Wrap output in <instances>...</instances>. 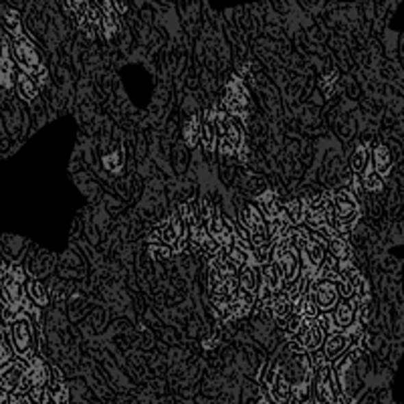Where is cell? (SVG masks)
Segmentation results:
<instances>
[{
	"label": "cell",
	"instance_id": "1",
	"mask_svg": "<svg viewBox=\"0 0 404 404\" xmlns=\"http://www.w3.org/2000/svg\"><path fill=\"white\" fill-rule=\"evenodd\" d=\"M267 396L275 404H314V360L299 340L291 338L261 372Z\"/></svg>",
	"mask_w": 404,
	"mask_h": 404
},
{
	"label": "cell",
	"instance_id": "2",
	"mask_svg": "<svg viewBox=\"0 0 404 404\" xmlns=\"http://www.w3.org/2000/svg\"><path fill=\"white\" fill-rule=\"evenodd\" d=\"M336 382L340 388V396L344 404H358L366 392V370L368 360L366 352L360 348H352L346 356H342L336 364H331Z\"/></svg>",
	"mask_w": 404,
	"mask_h": 404
},
{
	"label": "cell",
	"instance_id": "3",
	"mask_svg": "<svg viewBox=\"0 0 404 404\" xmlns=\"http://www.w3.org/2000/svg\"><path fill=\"white\" fill-rule=\"evenodd\" d=\"M239 269L241 267L235 265L227 255H223V259L214 267H210L208 293H210V303L216 310V316L229 307V303L239 291Z\"/></svg>",
	"mask_w": 404,
	"mask_h": 404
},
{
	"label": "cell",
	"instance_id": "4",
	"mask_svg": "<svg viewBox=\"0 0 404 404\" xmlns=\"http://www.w3.org/2000/svg\"><path fill=\"white\" fill-rule=\"evenodd\" d=\"M312 360H314V384H312L314 404H344L333 368L323 358L322 350L312 354Z\"/></svg>",
	"mask_w": 404,
	"mask_h": 404
},
{
	"label": "cell",
	"instance_id": "5",
	"mask_svg": "<svg viewBox=\"0 0 404 404\" xmlns=\"http://www.w3.org/2000/svg\"><path fill=\"white\" fill-rule=\"evenodd\" d=\"M360 218V202L354 197L350 188H340L333 192V216L329 220V227L348 239L352 227Z\"/></svg>",
	"mask_w": 404,
	"mask_h": 404
},
{
	"label": "cell",
	"instance_id": "6",
	"mask_svg": "<svg viewBox=\"0 0 404 404\" xmlns=\"http://www.w3.org/2000/svg\"><path fill=\"white\" fill-rule=\"evenodd\" d=\"M148 241L152 244H164V247H170L172 249V255L174 253H180L184 249V244L188 242V223L184 218L176 214H170L160 227L154 231L152 237H148Z\"/></svg>",
	"mask_w": 404,
	"mask_h": 404
},
{
	"label": "cell",
	"instance_id": "7",
	"mask_svg": "<svg viewBox=\"0 0 404 404\" xmlns=\"http://www.w3.org/2000/svg\"><path fill=\"white\" fill-rule=\"evenodd\" d=\"M239 223H241L242 231L247 233L249 241L253 244V249H259V247L271 242V239H269V223L265 220V216H263V212L259 210L257 204H253V202L242 204L241 212H239Z\"/></svg>",
	"mask_w": 404,
	"mask_h": 404
},
{
	"label": "cell",
	"instance_id": "8",
	"mask_svg": "<svg viewBox=\"0 0 404 404\" xmlns=\"http://www.w3.org/2000/svg\"><path fill=\"white\" fill-rule=\"evenodd\" d=\"M8 340L16 356L35 358V325L27 314H18V318L8 325Z\"/></svg>",
	"mask_w": 404,
	"mask_h": 404
},
{
	"label": "cell",
	"instance_id": "9",
	"mask_svg": "<svg viewBox=\"0 0 404 404\" xmlns=\"http://www.w3.org/2000/svg\"><path fill=\"white\" fill-rule=\"evenodd\" d=\"M271 261H275L277 267L281 269L285 287L291 285V283H295L301 277V255H299V249L291 247L287 242V239H283L279 242H273Z\"/></svg>",
	"mask_w": 404,
	"mask_h": 404
},
{
	"label": "cell",
	"instance_id": "10",
	"mask_svg": "<svg viewBox=\"0 0 404 404\" xmlns=\"http://www.w3.org/2000/svg\"><path fill=\"white\" fill-rule=\"evenodd\" d=\"M216 129H218L216 152L223 156H237L244 140H242L241 129L235 123L233 116H229L227 112H216Z\"/></svg>",
	"mask_w": 404,
	"mask_h": 404
},
{
	"label": "cell",
	"instance_id": "11",
	"mask_svg": "<svg viewBox=\"0 0 404 404\" xmlns=\"http://www.w3.org/2000/svg\"><path fill=\"white\" fill-rule=\"evenodd\" d=\"M299 255H301V277H305L307 281H314L318 277V271L322 269L325 257H327L325 244L312 235V239L305 242V247L299 251Z\"/></svg>",
	"mask_w": 404,
	"mask_h": 404
},
{
	"label": "cell",
	"instance_id": "12",
	"mask_svg": "<svg viewBox=\"0 0 404 404\" xmlns=\"http://www.w3.org/2000/svg\"><path fill=\"white\" fill-rule=\"evenodd\" d=\"M247 108H249V91L241 77H231L227 85V95H225V112L233 118H247Z\"/></svg>",
	"mask_w": 404,
	"mask_h": 404
},
{
	"label": "cell",
	"instance_id": "13",
	"mask_svg": "<svg viewBox=\"0 0 404 404\" xmlns=\"http://www.w3.org/2000/svg\"><path fill=\"white\" fill-rule=\"evenodd\" d=\"M12 55H14V61L18 63L21 71H25L31 77H35L37 71L42 67L37 47L25 37H16L14 45H12Z\"/></svg>",
	"mask_w": 404,
	"mask_h": 404
},
{
	"label": "cell",
	"instance_id": "14",
	"mask_svg": "<svg viewBox=\"0 0 404 404\" xmlns=\"http://www.w3.org/2000/svg\"><path fill=\"white\" fill-rule=\"evenodd\" d=\"M285 291V281H283L281 269L277 267L275 261H269L265 265H261V283H259V291H257V299L263 303L269 297H273L275 293Z\"/></svg>",
	"mask_w": 404,
	"mask_h": 404
},
{
	"label": "cell",
	"instance_id": "15",
	"mask_svg": "<svg viewBox=\"0 0 404 404\" xmlns=\"http://www.w3.org/2000/svg\"><path fill=\"white\" fill-rule=\"evenodd\" d=\"M25 299H27V295H25V283L16 281L8 273L0 275V303H2V307L21 314Z\"/></svg>",
	"mask_w": 404,
	"mask_h": 404
},
{
	"label": "cell",
	"instance_id": "16",
	"mask_svg": "<svg viewBox=\"0 0 404 404\" xmlns=\"http://www.w3.org/2000/svg\"><path fill=\"white\" fill-rule=\"evenodd\" d=\"M307 291L312 293L314 301L318 303L320 312L327 314L333 312V307L340 303V291H338V283L336 281H322V279H314L307 285Z\"/></svg>",
	"mask_w": 404,
	"mask_h": 404
},
{
	"label": "cell",
	"instance_id": "17",
	"mask_svg": "<svg viewBox=\"0 0 404 404\" xmlns=\"http://www.w3.org/2000/svg\"><path fill=\"white\" fill-rule=\"evenodd\" d=\"M327 338V331L323 329V325L320 323V320H314V318H303V323H301V329L297 333L295 340H299V344L303 346L305 352L310 354H316L323 348V342Z\"/></svg>",
	"mask_w": 404,
	"mask_h": 404
},
{
	"label": "cell",
	"instance_id": "18",
	"mask_svg": "<svg viewBox=\"0 0 404 404\" xmlns=\"http://www.w3.org/2000/svg\"><path fill=\"white\" fill-rule=\"evenodd\" d=\"M329 314H331L336 331H348L358 323V299L356 297L340 299V303Z\"/></svg>",
	"mask_w": 404,
	"mask_h": 404
},
{
	"label": "cell",
	"instance_id": "19",
	"mask_svg": "<svg viewBox=\"0 0 404 404\" xmlns=\"http://www.w3.org/2000/svg\"><path fill=\"white\" fill-rule=\"evenodd\" d=\"M206 229L210 233V237L218 242L225 251H229L235 242V227L231 225V220H227L216 208L212 212V216L206 223Z\"/></svg>",
	"mask_w": 404,
	"mask_h": 404
},
{
	"label": "cell",
	"instance_id": "20",
	"mask_svg": "<svg viewBox=\"0 0 404 404\" xmlns=\"http://www.w3.org/2000/svg\"><path fill=\"white\" fill-rule=\"evenodd\" d=\"M255 301H257V295H255V293H249V291H242V289H239V291H237V295L233 297V301L229 303V307H227L223 314H218L216 318H218V320H223V322L242 320V318H247V316L253 312Z\"/></svg>",
	"mask_w": 404,
	"mask_h": 404
},
{
	"label": "cell",
	"instance_id": "21",
	"mask_svg": "<svg viewBox=\"0 0 404 404\" xmlns=\"http://www.w3.org/2000/svg\"><path fill=\"white\" fill-rule=\"evenodd\" d=\"M201 144L206 152H216L218 129H216V110H206L201 118Z\"/></svg>",
	"mask_w": 404,
	"mask_h": 404
},
{
	"label": "cell",
	"instance_id": "22",
	"mask_svg": "<svg viewBox=\"0 0 404 404\" xmlns=\"http://www.w3.org/2000/svg\"><path fill=\"white\" fill-rule=\"evenodd\" d=\"M257 206L263 212V216H265L267 223H273V220L281 218L283 214H285V204H283L281 199L273 190H263L257 197Z\"/></svg>",
	"mask_w": 404,
	"mask_h": 404
},
{
	"label": "cell",
	"instance_id": "23",
	"mask_svg": "<svg viewBox=\"0 0 404 404\" xmlns=\"http://www.w3.org/2000/svg\"><path fill=\"white\" fill-rule=\"evenodd\" d=\"M47 390L51 394L53 404H73L71 403V396H69V388H67L59 368H51V378H49Z\"/></svg>",
	"mask_w": 404,
	"mask_h": 404
},
{
	"label": "cell",
	"instance_id": "24",
	"mask_svg": "<svg viewBox=\"0 0 404 404\" xmlns=\"http://www.w3.org/2000/svg\"><path fill=\"white\" fill-rule=\"evenodd\" d=\"M275 320H283L287 318L289 314H293V301L289 299V295L281 291V293H275L273 297H269L267 301L261 303Z\"/></svg>",
	"mask_w": 404,
	"mask_h": 404
},
{
	"label": "cell",
	"instance_id": "25",
	"mask_svg": "<svg viewBox=\"0 0 404 404\" xmlns=\"http://www.w3.org/2000/svg\"><path fill=\"white\" fill-rule=\"evenodd\" d=\"M320 307H318V303L314 301V297H312V293L305 289L295 301H293V316H299V318H314V320H318L320 318Z\"/></svg>",
	"mask_w": 404,
	"mask_h": 404
},
{
	"label": "cell",
	"instance_id": "26",
	"mask_svg": "<svg viewBox=\"0 0 404 404\" xmlns=\"http://www.w3.org/2000/svg\"><path fill=\"white\" fill-rule=\"evenodd\" d=\"M259 283H261V265H242L239 269V289L257 295Z\"/></svg>",
	"mask_w": 404,
	"mask_h": 404
},
{
	"label": "cell",
	"instance_id": "27",
	"mask_svg": "<svg viewBox=\"0 0 404 404\" xmlns=\"http://www.w3.org/2000/svg\"><path fill=\"white\" fill-rule=\"evenodd\" d=\"M370 166L384 178V176H388L390 174V170H392V156H390V150L386 148V146H376L374 150H372V154H370Z\"/></svg>",
	"mask_w": 404,
	"mask_h": 404
},
{
	"label": "cell",
	"instance_id": "28",
	"mask_svg": "<svg viewBox=\"0 0 404 404\" xmlns=\"http://www.w3.org/2000/svg\"><path fill=\"white\" fill-rule=\"evenodd\" d=\"M16 91L25 101H35L39 97V83L33 79L31 75H27L25 71H18L16 75Z\"/></svg>",
	"mask_w": 404,
	"mask_h": 404
},
{
	"label": "cell",
	"instance_id": "29",
	"mask_svg": "<svg viewBox=\"0 0 404 404\" xmlns=\"http://www.w3.org/2000/svg\"><path fill=\"white\" fill-rule=\"evenodd\" d=\"M307 199H291V201L285 204V216L289 218V223L293 227H299L303 225L305 220V214H307Z\"/></svg>",
	"mask_w": 404,
	"mask_h": 404
},
{
	"label": "cell",
	"instance_id": "30",
	"mask_svg": "<svg viewBox=\"0 0 404 404\" xmlns=\"http://www.w3.org/2000/svg\"><path fill=\"white\" fill-rule=\"evenodd\" d=\"M25 295H27L29 301H33L39 307H45L49 303V293H47L45 285L39 279H35V277H29L25 281Z\"/></svg>",
	"mask_w": 404,
	"mask_h": 404
},
{
	"label": "cell",
	"instance_id": "31",
	"mask_svg": "<svg viewBox=\"0 0 404 404\" xmlns=\"http://www.w3.org/2000/svg\"><path fill=\"white\" fill-rule=\"evenodd\" d=\"M182 138H184V144L188 148H197L199 142H201V118L199 116H190L186 123H184V129H182Z\"/></svg>",
	"mask_w": 404,
	"mask_h": 404
},
{
	"label": "cell",
	"instance_id": "32",
	"mask_svg": "<svg viewBox=\"0 0 404 404\" xmlns=\"http://www.w3.org/2000/svg\"><path fill=\"white\" fill-rule=\"evenodd\" d=\"M316 279H322V281H342V269H340V263L327 253L325 261H323L322 269L318 271V277Z\"/></svg>",
	"mask_w": 404,
	"mask_h": 404
},
{
	"label": "cell",
	"instance_id": "33",
	"mask_svg": "<svg viewBox=\"0 0 404 404\" xmlns=\"http://www.w3.org/2000/svg\"><path fill=\"white\" fill-rule=\"evenodd\" d=\"M303 227H307L310 231H320L323 227H329V214L323 208H310L307 206Z\"/></svg>",
	"mask_w": 404,
	"mask_h": 404
},
{
	"label": "cell",
	"instance_id": "34",
	"mask_svg": "<svg viewBox=\"0 0 404 404\" xmlns=\"http://www.w3.org/2000/svg\"><path fill=\"white\" fill-rule=\"evenodd\" d=\"M350 168L356 176H362L364 172L370 168V150L366 146H358L352 156H350Z\"/></svg>",
	"mask_w": 404,
	"mask_h": 404
},
{
	"label": "cell",
	"instance_id": "35",
	"mask_svg": "<svg viewBox=\"0 0 404 404\" xmlns=\"http://www.w3.org/2000/svg\"><path fill=\"white\" fill-rule=\"evenodd\" d=\"M103 168L110 170V172H121L123 168V150H121L120 144H114L105 156H103Z\"/></svg>",
	"mask_w": 404,
	"mask_h": 404
},
{
	"label": "cell",
	"instance_id": "36",
	"mask_svg": "<svg viewBox=\"0 0 404 404\" xmlns=\"http://www.w3.org/2000/svg\"><path fill=\"white\" fill-rule=\"evenodd\" d=\"M360 178H362V186L366 192H380L384 188V178L372 166L364 172Z\"/></svg>",
	"mask_w": 404,
	"mask_h": 404
},
{
	"label": "cell",
	"instance_id": "37",
	"mask_svg": "<svg viewBox=\"0 0 404 404\" xmlns=\"http://www.w3.org/2000/svg\"><path fill=\"white\" fill-rule=\"evenodd\" d=\"M23 404H49L51 403V394L47 390V386H37L33 390L27 392V396L21 399Z\"/></svg>",
	"mask_w": 404,
	"mask_h": 404
},
{
	"label": "cell",
	"instance_id": "38",
	"mask_svg": "<svg viewBox=\"0 0 404 404\" xmlns=\"http://www.w3.org/2000/svg\"><path fill=\"white\" fill-rule=\"evenodd\" d=\"M14 83H16V81H14V69H12L10 61L0 59V87L10 89Z\"/></svg>",
	"mask_w": 404,
	"mask_h": 404
},
{
	"label": "cell",
	"instance_id": "39",
	"mask_svg": "<svg viewBox=\"0 0 404 404\" xmlns=\"http://www.w3.org/2000/svg\"><path fill=\"white\" fill-rule=\"evenodd\" d=\"M14 356H16V354H14V350H12V346H10V340H6L4 331L0 329V368L6 366Z\"/></svg>",
	"mask_w": 404,
	"mask_h": 404
},
{
	"label": "cell",
	"instance_id": "40",
	"mask_svg": "<svg viewBox=\"0 0 404 404\" xmlns=\"http://www.w3.org/2000/svg\"><path fill=\"white\" fill-rule=\"evenodd\" d=\"M8 275H12L16 281H21V283H25L29 277H27V271H25V267L23 265H18V263H12L10 267H8V271H6Z\"/></svg>",
	"mask_w": 404,
	"mask_h": 404
},
{
	"label": "cell",
	"instance_id": "41",
	"mask_svg": "<svg viewBox=\"0 0 404 404\" xmlns=\"http://www.w3.org/2000/svg\"><path fill=\"white\" fill-rule=\"evenodd\" d=\"M336 79H338V71H331L329 77H323L322 83H320L323 95H331L333 93V83H336Z\"/></svg>",
	"mask_w": 404,
	"mask_h": 404
},
{
	"label": "cell",
	"instance_id": "42",
	"mask_svg": "<svg viewBox=\"0 0 404 404\" xmlns=\"http://www.w3.org/2000/svg\"><path fill=\"white\" fill-rule=\"evenodd\" d=\"M152 255L156 261H162V259H168L172 255V249L170 247H164V244H154L152 247Z\"/></svg>",
	"mask_w": 404,
	"mask_h": 404
},
{
	"label": "cell",
	"instance_id": "43",
	"mask_svg": "<svg viewBox=\"0 0 404 404\" xmlns=\"http://www.w3.org/2000/svg\"><path fill=\"white\" fill-rule=\"evenodd\" d=\"M8 267H10V265H6V261L0 257V275H4V273L8 271Z\"/></svg>",
	"mask_w": 404,
	"mask_h": 404
},
{
	"label": "cell",
	"instance_id": "44",
	"mask_svg": "<svg viewBox=\"0 0 404 404\" xmlns=\"http://www.w3.org/2000/svg\"><path fill=\"white\" fill-rule=\"evenodd\" d=\"M259 404H275V403H273V401H271V399L267 396V399H263V401H261V403H259Z\"/></svg>",
	"mask_w": 404,
	"mask_h": 404
}]
</instances>
